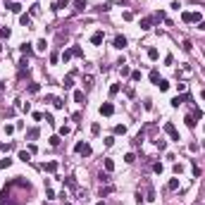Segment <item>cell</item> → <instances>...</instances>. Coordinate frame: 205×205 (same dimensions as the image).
Wrapping results in <instances>:
<instances>
[{
	"instance_id": "43",
	"label": "cell",
	"mask_w": 205,
	"mask_h": 205,
	"mask_svg": "<svg viewBox=\"0 0 205 205\" xmlns=\"http://www.w3.org/2000/svg\"><path fill=\"white\" fill-rule=\"evenodd\" d=\"M14 129H17L14 124H5V134H14Z\"/></svg>"
},
{
	"instance_id": "26",
	"label": "cell",
	"mask_w": 205,
	"mask_h": 205,
	"mask_svg": "<svg viewBox=\"0 0 205 205\" xmlns=\"http://www.w3.org/2000/svg\"><path fill=\"white\" fill-rule=\"evenodd\" d=\"M19 160L29 162V160H31V153H29V150H22V153H19Z\"/></svg>"
},
{
	"instance_id": "10",
	"label": "cell",
	"mask_w": 205,
	"mask_h": 205,
	"mask_svg": "<svg viewBox=\"0 0 205 205\" xmlns=\"http://www.w3.org/2000/svg\"><path fill=\"white\" fill-rule=\"evenodd\" d=\"M184 100H188V96H174L170 103H172V107H179L181 103H184Z\"/></svg>"
},
{
	"instance_id": "49",
	"label": "cell",
	"mask_w": 205,
	"mask_h": 205,
	"mask_svg": "<svg viewBox=\"0 0 205 205\" xmlns=\"http://www.w3.org/2000/svg\"><path fill=\"white\" fill-rule=\"evenodd\" d=\"M146 200H155V191H153V186H148V198Z\"/></svg>"
},
{
	"instance_id": "3",
	"label": "cell",
	"mask_w": 205,
	"mask_h": 205,
	"mask_svg": "<svg viewBox=\"0 0 205 205\" xmlns=\"http://www.w3.org/2000/svg\"><path fill=\"white\" fill-rule=\"evenodd\" d=\"M112 112H115V105H112V103H103V105H100V115L103 117H110Z\"/></svg>"
},
{
	"instance_id": "22",
	"label": "cell",
	"mask_w": 205,
	"mask_h": 205,
	"mask_svg": "<svg viewBox=\"0 0 205 205\" xmlns=\"http://www.w3.org/2000/svg\"><path fill=\"white\" fill-rule=\"evenodd\" d=\"M103 165H105V172H112V170H115V162L110 160V158H105V162H103Z\"/></svg>"
},
{
	"instance_id": "57",
	"label": "cell",
	"mask_w": 205,
	"mask_h": 205,
	"mask_svg": "<svg viewBox=\"0 0 205 205\" xmlns=\"http://www.w3.org/2000/svg\"><path fill=\"white\" fill-rule=\"evenodd\" d=\"M2 88H5V86H2V81H0V91H2Z\"/></svg>"
},
{
	"instance_id": "9",
	"label": "cell",
	"mask_w": 205,
	"mask_h": 205,
	"mask_svg": "<svg viewBox=\"0 0 205 205\" xmlns=\"http://www.w3.org/2000/svg\"><path fill=\"white\" fill-rule=\"evenodd\" d=\"M38 134H41V131H38V126H31V129L27 131V138H29V141H36V138H38Z\"/></svg>"
},
{
	"instance_id": "48",
	"label": "cell",
	"mask_w": 205,
	"mask_h": 205,
	"mask_svg": "<svg viewBox=\"0 0 205 205\" xmlns=\"http://www.w3.org/2000/svg\"><path fill=\"white\" fill-rule=\"evenodd\" d=\"M103 143H105V148H110V146L115 143V136H107V138H105V141H103Z\"/></svg>"
},
{
	"instance_id": "27",
	"label": "cell",
	"mask_w": 205,
	"mask_h": 205,
	"mask_svg": "<svg viewBox=\"0 0 205 205\" xmlns=\"http://www.w3.org/2000/svg\"><path fill=\"white\" fill-rule=\"evenodd\" d=\"M191 22H196V24H200V22H203V17H200V12H191Z\"/></svg>"
},
{
	"instance_id": "38",
	"label": "cell",
	"mask_w": 205,
	"mask_h": 205,
	"mask_svg": "<svg viewBox=\"0 0 205 205\" xmlns=\"http://www.w3.org/2000/svg\"><path fill=\"white\" fill-rule=\"evenodd\" d=\"M50 146L57 148V146H60V136H50Z\"/></svg>"
},
{
	"instance_id": "13",
	"label": "cell",
	"mask_w": 205,
	"mask_h": 205,
	"mask_svg": "<svg viewBox=\"0 0 205 205\" xmlns=\"http://www.w3.org/2000/svg\"><path fill=\"white\" fill-rule=\"evenodd\" d=\"M43 170L48 172V174H53V172H57V162H55V160H53V162H45Z\"/></svg>"
},
{
	"instance_id": "15",
	"label": "cell",
	"mask_w": 205,
	"mask_h": 205,
	"mask_svg": "<svg viewBox=\"0 0 205 205\" xmlns=\"http://www.w3.org/2000/svg\"><path fill=\"white\" fill-rule=\"evenodd\" d=\"M19 50H22V55H27V57H29L31 53H34V48H31L29 43H22V48H19Z\"/></svg>"
},
{
	"instance_id": "33",
	"label": "cell",
	"mask_w": 205,
	"mask_h": 205,
	"mask_svg": "<svg viewBox=\"0 0 205 205\" xmlns=\"http://www.w3.org/2000/svg\"><path fill=\"white\" fill-rule=\"evenodd\" d=\"M72 53H74V57H81V55H84V50H81L79 45H74V48H72Z\"/></svg>"
},
{
	"instance_id": "55",
	"label": "cell",
	"mask_w": 205,
	"mask_h": 205,
	"mask_svg": "<svg viewBox=\"0 0 205 205\" xmlns=\"http://www.w3.org/2000/svg\"><path fill=\"white\" fill-rule=\"evenodd\" d=\"M198 29H200V31H205V19L200 22V24H198Z\"/></svg>"
},
{
	"instance_id": "51",
	"label": "cell",
	"mask_w": 205,
	"mask_h": 205,
	"mask_svg": "<svg viewBox=\"0 0 205 205\" xmlns=\"http://www.w3.org/2000/svg\"><path fill=\"white\" fill-rule=\"evenodd\" d=\"M131 81H141V72H131Z\"/></svg>"
},
{
	"instance_id": "5",
	"label": "cell",
	"mask_w": 205,
	"mask_h": 205,
	"mask_svg": "<svg viewBox=\"0 0 205 205\" xmlns=\"http://www.w3.org/2000/svg\"><path fill=\"white\" fill-rule=\"evenodd\" d=\"M153 22H155V19H153V17H143L141 22H138V27H141L143 31H148V29L153 27Z\"/></svg>"
},
{
	"instance_id": "31",
	"label": "cell",
	"mask_w": 205,
	"mask_h": 205,
	"mask_svg": "<svg viewBox=\"0 0 205 205\" xmlns=\"http://www.w3.org/2000/svg\"><path fill=\"white\" fill-rule=\"evenodd\" d=\"M155 146H158L160 150H165V148H167V141H165V138H158V141H155Z\"/></svg>"
},
{
	"instance_id": "25",
	"label": "cell",
	"mask_w": 205,
	"mask_h": 205,
	"mask_svg": "<svg viewBox=\"0 0 205 205\" xmlns=\"http://www.w3.org/2000/svg\"><path fill=\"white\" fill-rule=\"evenodd\" d=\"M53 105H55V110H62V107H64V100L62 98H53Z\"/></svg>"
},
{
	"instance_id": "59",
	"label": "cell",
	"mask_w": 205,
	"mask_h": 205,
	"mask_svg": "<svg viewBox=\"0 0 205 205\" xmlns=\"http://www.w3.org/2000/svg\"><path fill=\"white\" fill-rule=\"evenodd\" d=\"M62 205H72V203H62Z\"/></svg>"
},
{
	"instance_id": "40",
	"label": "cell",
	"mask_w": 205,
	"mask_h": 205,
	"mask_svg": "<svg viewBox=\"0 0 205 205\" xmlns=\"http://www.w3.org/2000/svg\"><path fill=\"white\" fill-rule=\"evenodd\" d=\"M64 184H67V186H69V188H76V181H74V179H72V177H67V179H64Z\"/></svg>"
},
{
	"instance_id": "20",
	"label": "cell",
	"mask_w": 205,
	"mask_h": 205,
	"mask_svg": "<svg viewBox=\"0 0 205 205\" xmlns=\"http://www.w3.org/2000/svg\"><path fill=\"white\" fill-rule=\"evenodd\" d=\"M119 74H122V76H131V72H129L126 62H124V64H119Z\"/></svg>"
},
{
	"instance_id": "24",
	"label": "cell",
	"mask_w": 205,
	"mask_h": 205,
	"mask_svg": "<svg viewBox=\"0 0 205 205\" xmlns=\"http://www.w3.org/2000/svg\"><path fill=\"white\" fill-rule=\"evenodd\" d=\"M72 57H74V53H72V48H69V50H64V53H62V62H69Z\"/></svg>"
},
{
	"instance_id": "8",
	"label": "cell",
	"mask_w": 205,
	"mask_h": 205,
	"mask_svg": "<svg viewBox=\"0 0 205 205\" xmlns=\"http://www.w3.org/2000/svg\"><path fill=\"white\" fill-rule=\"evenodd\" d=\"M115 48H117V50L126 48V38H124V36H115Z\"/></svg>"
},
{
	"instance_id": "23",
	"label": "cell",
	"mask_w": 205,
	"mask_h": 205,
	"mask_svg": "<svg viewBox=\"0 0 205 205\" xmlns=\"http://www.w3.org/2000/svg\"><path fill=\"white\" fill-rule=\"evenodd\" d=\"M115 134H117V136H124V134H126V126H124V124H117V126H115Z\"/></svg>"
},
{
	"instance_id": "44",
	"label": "cell",
	"mask_w": 205,
	"mask_h": 205,
	"mask_svg": "<svg viewBox=\"0 0 205 205\" xmlns=\"http://www.w3.org/2000/svg\"><path fill=\"white\" fill-rule=\"evenodd\" d=\"M91 134H100V124L96 122V124H91Z\"/></svg>"
},
{
	"instance_id": "56",
	"label": "cell",
	"mask_w": 205,
	"mask_h": 205,
	"mask_svg": "<svg viewBox=\"0 0 205 205\" xmlns=\"http://www.w3.org/2000/svg\"><path fill=\"white\" fill-rule=\"evenodd\" d=\"M2 48H5V45H2V41H0V53H2Z\"/></svg>"
},
{
	"instance_id": "11",
	"label": "cell",
	"mask_w": 205,
	"mask_h": 205,
	"mask_svg": "<svg viewBox=\"0 0 205 205\" xmlns=\"http://www.w3.org/2000/svg\"><path fill=\"white\" fill-rule=\"evenodd\" d=\"M74 100H76L79 105H86V96H84V91H74Z\"/></svg>"
},
{
	"instance_id": "1",
	"label": "cell",
	"mask_w": 205,
	"mask_h": 205,
	"mask_svg": "<svg viewBox=\"0 0 205 205\" xmlns=\"http://www.w3.org/2000/svg\"><path fill=\"white\" fill-rule=\"evenodd\" d=\"M74 150L79 153V155H84V158H88L91 153H93V150H91V146H88V143H86V141H79V143H76V146H74Z\"/></svg>"
},
{
	"instance_id": "29",
	"label": "cell",
	"mask_w": 205,
	"mask_h": 205,
	"mask_svg": "<svg viewBox=\"0 0 205 205\" xmlns=\"http://www.w3.org/2000/svg\"><path fill=\"white\" fill-rule=\"evenodd\" d=\"M167 188H170V191H177L179 188V179H172L170 184H167Z\"/></svg>"
},
{
	"instance_id": "41",
	"label": "cell",
	"mask_w": 205,
	"mask_h": 205,
	"mask_svg": "<svg viewBox=\"0 0 205 205\" xmlns=\"http://www.w3.org/2000/svg\"><path fill=\"white\" fill-rule=\"evenodd\" d=\"M0 38H10V29H7V27L0 29Z\"/></svg>"
},
{
	"instance_id": "47",
	"label": "cell",
	"mask_w": 205,
	"mask_h": 205,
	"mask_svg": "<svg viewBox=\"0 0 205 205\" xmlns=\"http://www.w3.org/2000/svg\"><path fill=\"white\" fill-rule=\"evenodd\" d=\"M38 10H41V5L36 2V5H31V7H29V12H31V14H38Z\"/></svg>"
},
{
	"instance_id": "39",
	"label": "cell",
	"mask_w": 205,
	"mask_h": 205,
	"mask_svg": "<svg viewBox=\"0 0 205 205\" xmlns=\"http://www.w3.org/2000/svg\"><path fill=\"white\" fill-rule=\"evenodd\" d=\"M100 181L107 184V181H110V172H100Z\"/></svg>"
},
{
	"instance_id": "54",
	"label": "cell",
	"mask_w": 205,
	"mask_h": 205,
	"mask_svg": "<svg viewBox=\"0 0 205 205\" xmlns=\"http://www.w3.org/2000/svg\"><path fill=\"white\" fill-rule=\"evenodd\" d=\"M177 91H181V93H184V91H186V84H184V81H179V84H177Z\"/></svg>"
},
{
	"instance_id": "18",
	"label": "cell",
	"mask_w": 205,
	"mask_h": 205,
	"mask_svg": "<svg viewBox=\"0 0 205 205\" xmlns=\"http://www.w3.org/2000/svg\"><path fill=\"white\" fill-rule=\"evenodd\" d=\"M150 81L155 84V86H158V81H160V72H158V69H153V72H150Z\"/></svg>"
},
{
	"instance_id": "35",
	"label": "cell",
	"mask_w": 205,
	"mask_h": 205,
	"mask_svg": "<svg viewBox=\"0 0 205 205\" xmlns=\"http://www.w3.org/2000/svg\"><path fill=\"white\" fill-rule=\"evenodd\" d=\"M181 48H184L186 53H191V50H193V45H191V41H184V43H181Z\"/></svg>"
},
{
	"instance_id": "7",
	"label": "cell",
	"mask_w": 205,
	"mask_h": 205,
	"mask_svg": "<svg viewBox=\"0 0 205 205\" xmlns=\"http://www.w3.org/2000/svg\"><path fill=\"white\" fill-rule=\"evenodd\" d=\"M19 24L24 29H31V14H22V17H19Z\"/></svg>"
},
{
	"instance_id": "16",
	"label": "cell",
	"mask_w": 205,
	"mask_h": 205,
	"mask_svg": "<svg viewBox=\"0 0 205 205\" xmlns=\"http://www.w3.org/2000/svg\"><path fill=\"white\" fill-rule=\"evenodd\" d=\"M7 7H10V12H14V14H19V12H22V5H19V2H10Z\"/></svg>"
},
{
	"instance_id": "30",
	"label": "cell",
	"mask_w": 205,
	"mask_h": 205,
	"mask_svg": "<svg viewBox=\"0 0 205 205\" xmlns=\"http://www.w3.org/2000/svg\"><path fill=\"white\" fill-rule=\"evenodd\" d=\"M10 165H12V160H10V158H5V160H0V170H7Z\"/></svg>"
},
{
	"instance_id": "14",
	"label": "cell",
	"mask_w": 205,
	"mask_h": 205,
	"mask_svg": "<svg viewBox=\"0 0 205 205\" xmlns=\"http://www.w3.org/2000/svg\"><path fill=\"white\" fill-rule=\"evenodd\" d=\"M158 57H160V53H158V48H148V60H153V62H155Z\"/></svg>"
},
{
	"instance_id": "21",
	"label": "cell",
	"mask_w": 205,
	"mask_h": 205,
	"mask_svg": "<svg viewBox=\"0 0 205 205\" xmlns=\"http://www.w3.org/2000/svg\"><path fill=\"white\" fill-rule=\"evenodd\" d=\"M158 88H160V91H167V88H170V81H167V79H160V81H158Z\"/></svg>"
},
{
	"instance_id": "36",
	"label": "cell",
	"mask_w": 205,
	"mask_h": 205,
	"mask_svg": "<svg viewBox=\"0 0 205 205\" xmlns=\"http://www.w3.org/2000/svg\"><path fill=\"white\" fill-rule=\"evenodd\" d=\"M38 91H41L38 84H29V93H38Z\"/></svg>"
},
{
	"instance_id": "50",
	"label": "cell",
	"mask_w": 205,
	"mask_h": 205,
	"mask_svg": "<svg viewBox=\"0 0 205 205\" xmlns=\"http://www.w3.org/2000/svg\"><path fill=\"white\" fill-rule=\"evenodd\" d=\"M122 17H124L126 22H131V19H134V12H129V10H126V12H124V14H122Z\"/></svg>"
},
{
	"instance_id": "2",
	"label": "cell",
	"mask_w": 205,
	"mask_h": 205,
	"mask_svg": "<svg viewBox=\"0 0 205 205\" xmlns=\"http://www.w3.org/2000/svg\"><path fill=\"white\" fill-rule=\"evenodd\" d=\"M165 134L170 136L172 141H179V131H177V126L172 124V122H165Z\"/></svg>"
},
{
	"instance_id": "6",
	"label": "cell",
	"mask_w": 205,
	"mask_h": 205,
	"mask_svg": "<svg viewBox=\"0 0 205 205\" xmlns=\"http://www.w3.org/2000/svg\"><path fill=\"white\" fill-rule=\"evenodd\" d=\"M86 7H88V2H86V0H74V12H84Z\"/></svg>"
},
{
	"instance_id": "32",
	"label": "cell",
	"mask_w": 205,
	"mask_h": 205,
	"mask_svg": "<svg viewBox=\"0 0 205 205\" xmlns=\"http://www.w3.org/2000/svg\"><path fill=\"white\" fill-rule=\"evenodd\" d=\"M124 162H129V165L136 162V155H134V153H126V155H124Z\"/></svg>"
},
{
	"instance_id": "12",
	"label": "cell",
	"mask_w": 205,
	"mask_h": 205,
	"mask_svg": "<svg viewBox=\"0 0 205 205\" xmlns=\"http://www.w3.org/2000/svg\"><path fill=\"white\" fill-rule=\"evenodd\" d=\"M91 43H93V45H100V43H103V31H96V34L91 36Z\"/></svg>"
},
{
	"instance_id": "58",
	"label": "cell",
	"mask_w": 205,
	"mask_h": 205,
	"mask_svg": "<svg viewBox=\"0 0 205 205\" xmlns=\"http://www.w3.org/2000/svg\"><path fill=\"white\" fill-rule=\"evenodd\" d=\"M98 205H105V203H103V200H100V203H98Z\"/></svg>"
},
{
	"instance_id": "17",
	"label": "cell",
	"mask_w": 205,
	"mask_h": 205,
	"mask_svg": "<svg viewBox=\"0 0 205 205\" xmlns=\"http://www.w3.org/2000/svg\"><path fill=\"white\" fill-rule=\"evenodd\" d=\"M184 122H186V126L193 129V126H196V117H193V115H186V117H184Z\"/></svg>"
},
{
	"instance_id": "34",
	"label": "cell",
	"mask_w": 205,
	"mask_h": 205,
	"mask_svg": "<svg viewBox=\"0 0 205 205\" xmlns=\"http://www.w3.org/2000/svg\"><path fill=\"white\" fill-rule=\"evenodd\" d=\"M181 22H186V24H191V12H181Z\"/></svg>"
},
{
	"instance_id": "42",
	"label": "cell",
	"mask_w": 205,
	"mask_h": 205,
	"mask_svg": "<svg viewBox=\"0 0 205 205\" xmlns=\"http://www.w3.org/2000/svg\"><path fill=\"white\" fill-rule=\"evenodd\" d=\"M112 191H115L112 186H105V188H100V196H107V193H112Z\"/></svg>"
},
{
	"instance_id": "53",
	"label": "cell",
	"mask_w": 205,
	"mask_h": 205,
	"mask_svg": "<svg viewBox=\"0 0 205 205\" xmlns=\"http://www.w3.org/2000/svg\"><path fill=\"white\" fill-rule=\"evenodd\" d=\"M45 122H48V124H55V119H53V115H50V112H45Z\"/></svg>"
},
{
	"instance_id": "46",
	"label": "cell",
	"mask_w": 205,
	"mask_h": 205,
	"mask_svg": "<svg viewBox=\"0 0 205 205\" xmlns=\"http://www.w3.org/2000/svg\"><path fill=\"white\" fill-rule=\"evenodd\" d=\"M191 170H193V177H200V167H198L196 162H193V165H191Z\"/></svg>"
},
{
	"instance_id": "4",
	"label": "cell",
	"mask_w": 205,
	"mask_h": 205,
	"mask_svg": "<svg viewBox=\"0 0 205 205\" xmlns=\"http://www.w3.org/2000/svg\"><path fill=\"white\" fill-rule=\"evenodd\" d=\"M74 76H76V69H72L69 74L64 76V81H62V86H64V88H72V86H74Z\"/></svg>"
},
{
	"instance_id": "45",
	"label": "cell",
	"mask_w": 205,
	"mask_h": 205,
	"mask_svg": "<svg viewBox=\"0 0 205 205\" xmlns=\"http://www.w3.org/2000/svg\"><path fill=\"white\" fill-rule=\"evenodd\" d=\"M153 172H158V174H160V172H162V162H153Z\"/></svg>"
},
{
	"instance_id": "52",
	"label": "cell",
	"mask_w": 205,
	"mask_h": 205,
	"mask_svg": "<svg viewBox=\"0 0 205 205\" xmlns=\"http://www.w3.org/2000/svg\"><path fill=\"white\" fill-rule=\"evenodd\" d=\"M69 131H72L69 126H60V136H67V134H69Z\"/></svg>"
},
{
	"instance_id": "28",
	"label": "cell",
	"mask_w": 205,
	"mask_h": 205,
	"mask_svg": "<svg viewBox=\"0 0 205 205\" xmlns=\"http://www.w3.org/2000/svg\"><path fill=\"white\" fill-rule=\"evenodd\" d=\"M45 48H48L45 41H38V43H36V50H38V53H45Z\"/></svg>"
},
{
	"instance_id": "19",
	"label": "cell",
	"mask_w": 205,
	"mask_h": 205,
	"mask_svg": "<svg viewBox=\"0 0 205 205\" xmlns=\"http://www.w3.org/2000/svg\"><path fill=\"white\" fill-rule=\"evenodd\" d=\"M67 5H69L67 0H57V2H55V5H53V10H64V7H67Z\"/></svg>"
},
{
	"instance_id": "37",
	"label": "cell",
	"mask_w": 205,
	"mask_h": 205,
	"mask_svg": "<svg viewBox=\"0 0 205 205\" xmlns=\"http://www.w3.org/2000/svg\"><path fill=\"white\" fill-rule=\"evenodd\" d=\"M117 93H119V84H112L110 86V96H117Z\"/></svg>"
}]
</instances>
